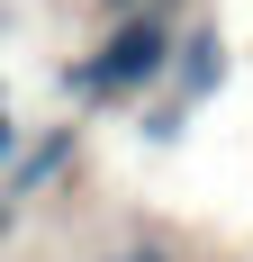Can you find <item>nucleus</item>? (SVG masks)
<instances>
[{
	"instance_id": "nucleus-4",
	"label": "nucleus",
	"mask_w": 253,
	"mask_h": 262,
	"mask_svg": "<svg viewBox=\"0 0 253 262\" xmlns=\"http://www.w3.org/2000/svg\"><path fill=\"white\" fill-rule=\"evenodd\" d=\"M100 262H181V244H172V235H154V226H145V235H126V244H109Z\"/></svg>"
},
{
	"instance_id": "nucleus-6",
	"label": "nucleus",
	"mask_w": 253,
	"mask_h": 262,
	"mask_svg": "<svg viewBox=\"0 0 253 262\" xmlns=\"http://www.w3.org/2000/svg\"><path fill=\"white\" fill-rule=\"evenodd\" d=\"M18 217H27V208H18V199H9V190H0V244L18 235Z\"/></svg>"
},
{
	"instance_id": "nucleus-5",
	"label": "nucleus",
	"mask_w": 253,
	"mask_h": 262,
	"mask_svg": "<svg viewBox=\"0 0 253 262\" xmlns=\"http://www.w3.org/2000/svg\"><path fill=\"white\" fill-rule=\"evenodd\" d=\"M18 136H27V127H18V108L0 100V172H9V154H18Z\"/></svg>"
},
{
	"instance_id": "nucleus-3",
	"label": "nucleus",
	"mask_w": 253,
	"mask_h": 262,
	"mask_svg": "<svg viewBox=\"0 0 253 262\" xmlns=\"http://www.w3.org/2000/svg\"><path fill=\"white\" fill-rule=\"evenodd\" d=\"M217 81H226V36H217V27H181V36H172V73H163V91H172L181 108H199Z\"/></svg>"
},
{
	"instance_id": "nucleus-1",
	"label": "nucleus",
	"mask_w": 253,
	"mask_h": 262,
	"mask_svg": "<svg viewBox=\"0 0 253 262\" xmlns=\"http://www.w3.org/2000/svg\"><path fill=\"white\" fill-rule=\"evenodd\" d=\"M172 36H181V18L163 9V0H136L126 18H109L91 46L73 54V100L81 108H136L145 91H163V73H172Z\"/></svg>"
},
{
	"instance_id": "nucleus-2",
	"label": "nucleus",
	"mask_w": 253,
	"mask_h": 262,
	"mask_svg": "<svg viewBox=\"0 0 253 262\" xmlns=\"http://www.w3.org/2000/svg\"><path fill=\"white\" fill-rule=\"evenodd\" d=\"M81 163V118H54V127H27L18 154H9V172H0V190L9 199H46V190H64V172Z\"/></svg>"
}]
</instances>
